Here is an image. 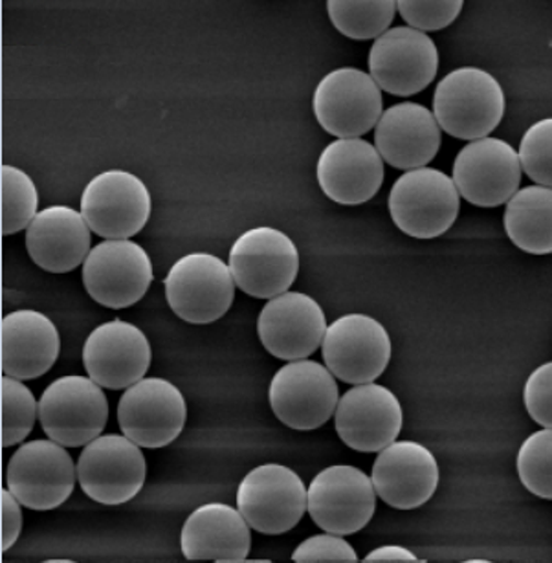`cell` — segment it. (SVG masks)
<instances>
[{"label":"cell","mask_w":552,"mask_h":563,"mask_svg":"<svg viewBox=\"0 0 552 563\" xmlns=\"http://www.w3.org/2000/svg\"><path fill=\"white\" fill-rule=\"evenodd\" d=\"M505 92L497 78L483 68L461 67L446 74L433 92V117L453 139H485L505 117Z\"/></svg>","instance_id":"cell-1"},{"label":"cell","mask_w":552,"mask_h":563,"mask_svg":"<svg viewBox=\"0 0 552 563\" xmlns=\"http://www.w3.org/2000/svg\"><path fill=\"white\" fill-rule=\"evenodd\" d=\"M387 208L400 232L426 241L439 238L455 224L461 197L446 173L435 167H419L395 180Z\"/></svg>","instance_id":"cell-2"},{"label":"cell","mask_w":552,"mask_h":563,"mask_svg":"<svg viewBox=\"0 0 552 563\" xmlns=\"http://www.w3.org/2000/svg\"><path fill=\"white\" fill-rule=\"evenodd\" d=\"M235 287L255 299L287 292L299 274V250L287 233L257 227L241 233L228 254Z\"/></svg>","instance_id":"cell-3"},{"label":"cell","mask_w":552,"mask_h":563,"mask_svg":"<svg viewBox=\"0 0 552 563\" xmlns=\"http://www.w3.org/2000/svg\"><path fill=\"white\" fill-rule=\"evenodd\" d=\"M164 287L173 312L194 325L221 320L232 307L238 288L228 263L208 252L180 257L167 272Z\"/></svg>","instance_id":"cell-4"},{"label":"cell","mask_w":552,"mask_h":563,"mask_svg":"<svg viewBox=\"0 0 552 563\" xmlns=\"http://www.w3.org/2000/svg\"><path fill=\"white\" fill-rule=\"evenodd\" d=\"M109 400L90 376L67 375L52 382L40 398V422L52 441L81 448L106 430Z\"/></svg>","instance_id":"cell-5"},{"label":"cell","mask_w":552,"mask_h":563,"mask_svg":"<svg viewBox=\"0 0 552 563\" xmlns=\"http://www.w3.org/2000/svg\"><path fill=\"white\" fill-rule=\"evenodd\" d=\"M391 353V338L386 327L362 312H351L332 321L321 342L327 369L351 386L380 378Z\"/></svg>","instance_id":"cell-6"},{"label":"cell","mask_w":552,"mask_h":563,"mask_svg":"<svg viewBox=\"0 0 552 563\" xmlns=\"http://www.w3.org/2000/svg\"><path fill=\"white\" fill-rule=\"evenodd\" d=\"M78 481L85 496L107 507H117L139 496L147 477L142 448L129 437H96L79 453Z\"/></svg>","instance_id":"cell-7"},{"label":"cell","mask_w":552,"mask_h":563,"mask_svg":"<svg viewBox=\"0 0 552 563\" xmlns=\"http://www.w3.org/2000/svg\"><path fill=\"white\" fill-rule=\"evenodd\" d=\"M78 468L52 439L24 442L7 464V488L32 510H54L73 496Z\"/></svg>","instance_id":"cell-8"},{"label":"cell","mask_w":552,"mask_h":563,"mask_svg":"<svg viewBox=\"0 0 552 563\" xmlns=\"http://www.w3.org/2000/svg\"><path fill=\"white\" fill-rule=\"evenodd\" d=\"M153 277L150 254L131 239L101 241L90 250L81 268L85 290L107 309H128L139 303Z\"/></svg>","instance_id":"cell-9"},{"label":"cell","mask_w":552,"mask_h":563,"mask_svg":"<svg viewBox=\"0 0 552 563\" xmlns=\"http://www.w3.org/2000/svg\"><path fill=\"white\" fill-rule=\"evenodd\" d=\"M268 400L283 424L292 430L312 431L332 419L340 391L325 364L309 358L294 360L272 376Z\"/></svg>","instance_id":"cell-10"},{"label":"cell","mask_w":552,"mask_h":563,"mask_svg":"<svg viewBox=\"0 0 552 563\" xmlns=\"http://www.w3.org/2000/svg\"><path fill=\"white\" fill-rule=\"evenodd\" d=\"M153 200L142 178L109 169L85 186L79 211L90 230L103 239H131L150 221Z\"/></svg>","instance_id":"cell-11"},{"label":"cell","mask_w":552,"mask_h":563,"mask_svg":"<svg viewBox=\"0 0 552 563\" xmlns=\"http://www.w3.org/2000/svg\"><path fill=\"white\" fill-rule=\"evenodd\" d=\"M384 98L369 73L342 67L316 85L312 111L321 129L338 139H360L380 120Z\"/></svg>","instance_id":"cell-12"},{"label":"cell","mask_w":552,"mask_h":563,"mask_svg":"<svg viewBox=\"0 0 552 563\" xmlns=\"http://www.w3.org/2000/svg\"><path fill=\"white\" fill-rule=\"evenodd\" d=\"M238 508L250 529L266 536L285 534L307 512V486L285 464H261L241 481Z\"/></svg>","instance_id":"cell-13"},{"label":"cell","mask_w":552,"mask_h":563,"mask_svg":"<svg viewBox=\"0 0 552 563\" xmlns=\"http://www.w3.org/2000/svg\"><path fill=\"white\" fill-rule=\"evenodd\" d=\"M367 67L378 89L409 98L433 84L439 73V48L424 32L395 26L376 37Z\"/></svg>","instance_id":"cell-14"},{"label":"cell","mask_w":552,"mask_h":563,"mask_svg":"<svg viewBox=\"0 0 552 563\" xmlns=\"http://www.w3.org/2000/svg\"><path fill=\"white\" fill-rule=\"evenodd\" d=\"M376 492L369 475L334 464L314 475L307 488V510L321 530L338 536L356 534L375 516Z\"/></svg>","instance_id":"cell-15"},{"label":"cell","mask_w":552,"mask_h":563,"mask_svg":"<svg viewBox=\"0 0 552 563\" xmlns=\"http://www.w3.org/2000/svg\"><path fill=\"white\" fill-rule=\"evenodd\" d=\"M188 419V404L173 382L158 376L142 378L123 391L118 404V424L123 435L140 448L172 444Z\"/></svg>","instance_id":"cell-16"},{"label":"cell","mask_w":552,"mask_h":563,"mask_svg":"<svg viewBox=\"0 0 552 563\" xmlns=\"http://www.w3.org/2000/svg\"><path fill=\"white\" fill-rule=\"evenodd\" d=\"M452 180L459 197L470 205L497 208L519 189L518 153L508 142L494 136L468 142L453 161Z\"/></svg>","instance_id":"cell-17"},{"label":"cell","mask_w":552,"mask_h":563,"mask_svg":"<svg viewBox=\"0 0 552 563\" xmlns=\"http://www.w3.org/2000/svg\"><path fill=\"white\" fill-rule=\"evenodd\" d=\"M334 430L356 452H380L402 430V406L397 395L376 382L358 384L338 400Z\"/></svg>","instance_id":"cell-18"},{"label":"cell","mask_w":552,"mask_h":563,"mask_svg":"<svg viewBox=\"0 0 552 563\" xmlns=\"http://www.w3.org/2000/svg\"><path fill=\"white\" fill-rule=\"evenodd\" d=\"M327 325L325 312L312 296L287 290L261 309L257 336L272 356L294 362L321 347Z\"/></svg>","instance_id":"cell-19"},{"label":"cell","mask_w":552,"mask_h":563,"mask_svg":"<svg viewBox=\"0 0 552 563\" xmlns=\"http://www.w3.org/2000/svg\"><path fill=\"white\" fill-rule=\"evenodd\" d=\"M150 338L134 323L111 320L96 327L84 345L87 375L106 389H128L150 371Z\"/></svg>","instance_id":"cell-20"},{"label":"cell","mask_w":552,"mask_h":563,"mask_svg":"<svg viewBox=\"0 0 552 563\" xmlns=\"http://www.w3.org/2000/svg\"><path fill=\"white\" fill-rule=\"evenodd\" d=\"M371 481L389 507L413 510L430 501L441 481L435 455L420 442L393 441L376 455Z\"/></svg>","instance_id":"cell-21"},{"label":"cell","mask_w":552,"mask_h":563,"mask_svg":"<svg viewBox=\"0 0 552 563\" xmlns=\"http://www.w3.org/2000/svg\"><path fill=\"white\" fill-rule=\"evenodd\" d=\"M384 161L364 139H336L321 151L316 178L327 199L343 206L369 202L384 184Z\"/></svg>","instance_id":"cell-22"},{"label":"cell","mask_w":552,"mask_h":563,"mask_svg":"<svg viewBox=\"0 0 552 563\" xmlns=\"http://www.w3.org/2000/svg\"><path fill=\"white\" fill-rule=\"evenodd\" d=\"M442 133L428 107L404 101L382 112L375 125V150L395 169L426 167L441 150Z\"/></svg>","instance_id":"cell-23"},{"label":"cell","mask_w":552,"mask_h":563,"mask_svg":"<svg viewBox=\"0 0 552 563\" xmlns=\"http://www.w3.org/2000/svg\"><path fill=\"white\" fill-rule=\"evenodd\" d=\"M2 373L19 380H34L54 367L62 353L56 323L40 310H13L0 325Z\"/></svg>","instance_id":"cell-24"},{"label":"cell","mask_w":552,"mask_h":563,"mask_svg":"<svg viewBox=\"0 0 552 563\" xmlns=\"http://www.w3.org/2000/svg\"><path fill=\"white\" fill-rule=\"evenodd\" d=\"M89 224L70 206H48L26 228V250L35 265L51 274H67L84 265L89 255Z\"/></svg>","instance_id":"cell-25"},{"label":"cell","mask_w":552,"mask_h":563,"mask_svg":"<svg viewBox=\"0 0 552 563\" xmlns=\"http://www.w3.org/2000/svg\"><path fill=\"white\" fill-rule=\"evenodd\" d=\"M180 547L188 560L243 562L250 554L252 532L239 508L228 503H206L184 521Z\"/></svg>","instance_id":"cell-26"},{"label":"cell","mask_w":552,"mask_h":563,"mask_svg":"<svg viewBox=\"0 0 552 563\" xmlns=\"http://www.w3.org/2000/svg\"><path fill=\"white\" fill-rule=\"evenodd\" d=\"M503 227L508 239L527 254L552 252V191L545 186H527L505 202Z\"/></svg>","instance_id":"cell-27"},{"label":"cell","mask_w":552,"mask_h":563,"mask_svg":"<svg viewBox=\"0 0 552 563\" xmlns=\"http://www.w3.org/2000/svg\"><path fill=\"white\" fill-rule=\"evenodd\" d=\"M327 13L332 26L349 40L367 41L380 37L391 26L397 2L393 0H329Z\"/></svg>","instance_id":"cell-28"},{"label":"cell","mask_w":552,"mask_h":563,"mask_svg":"<svg viewBox=\"0 0 552 563\" xmlns=\"http://www.w3.org/2000/svg\"><path fill=\"white\" fill-rule=\"evenodd\" d=\"M2 189V233L23 232L40 213V195L29 173L4 164L0 169Z\"/></svg>","instance_id":"cell-29"},{"label":"cell","mask_w":552,"mask_h":563,"mask_svg":"<svg viewBox=\"0 0 552 563\" xmlns=\"http://www.w3.org/2000/svg\"><path fill=\"white\" fill-rule=\"evenodd\" d=\"M2 448L21 444L32 433L35 419L40 417V400L23 380L2 376Z\"/></svg>","instance_id":"cell-30"},{"label":"cell","mask_w":552,"mask_h":563,"mask_svg":"<svg viewBox=\"0 0 552 563\" xmlns=\"http://www.w3.org/2000/svg\"><path fill=\"white\" fill-rule=\"evenodd\" d=\"M551 459V428H543V430L527 437L523 444L519 446L518 459H516L521 485L530 494H534L541 499H551L552 497Z\"/></svg>","instance_id":"cell-31"},{"label":"cell","mask_w":552,"mask_h":563,"mask_svg":"<svg viewBox=\"0 0 552 563\" xmlns=\"http://www.w3.org/2000/svg\"><path fill=\"white\" fill-rule=\"evenodd\" d=\"M552 120L545 118L530 125L519 142V167L536 186L551 188L552 184Z\"/></svg>","instance_id":"cell-32"},{"label":"cell","mask_w":552,"mask_h":563,"mask_svg":"<svg viewBox=\"0 0 552 563\" xmlns=\"http://www.w3.org/2000/svg\"><path fill=\"white\" fill-rule=\"evenodd\" d=\"M463 0H398L397 12L409 29L419 32H439L455 23L463 12Z\"/></svg>","instance_id":"cell-33"},{"label":"cell","mask_w":552,"mask_h":563,"mask_svg":"<svg viewBox=\"0 0 552 563\" xmlns=\"http://www.w3.org/2000/svg\"><path fill=\"white\" fill-rule=\"evenodd\" d=\"M294 562H358V554L343 536H310L299 543L292 554Z\"/></svg>","instance_id":"cell-34"},{"label":"cell","mask_w":552,"mask_h":563,"mask_svg":"<svg viewBox=\"0 0 552 563\" xmlns=\"http://www.w3.org/2000/svg\"><path fill=\"white\" fill-rule=\"evenodd\" d=\"M552 364L536 367L525 382L523 404L529 411L530 419L541 428H551L552 426Z\"/></svg>","instance_id":"cell-35"},{"label":"cell","mask_w":552,"mask_h":563,"mask_svg":"<svg viewBox=\"0 0 552 563\" xmlns=\"http://www.w3.org/2000/svg\"><path fill=\"white\" fill-rule=\"evenodd\" d=\"M0 512H2V552L12 549L15 541L23 530V512H21V501L13 496L8 488L0 492Z\"/></svg>","instance_id":"cell-36"},{"label":"cell","mask_w":552,"mask_h":563,"mask_svg":"<svg viewBox=\"0 0 552 563\" xmlns=\"http://www.w3.org/2000/svg\"><path fill=\"white\" fill-rule=\"evenodd\" d=\"M367 562H419V558L406 547L382 545L365 556Z\"/></svg>","instance_id":"cell-37"}]
</instances>
